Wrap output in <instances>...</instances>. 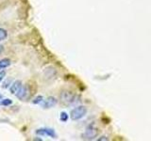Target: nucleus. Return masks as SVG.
<instances>
[{
	"label": "nucleus",
	"mask_w": 151,
	"mask_h": 141,
	"mask_svg": "<svg viewBox=\"0 0 151 141\" xmlns=\"http://www.w3.org/2000/svg\"><path fill=\"white\" fill-rule=\"evenodd\" d=\"M87 114V108L84 105H78L75 107L70 113V118L72 120H79Z\"/></svg>",
	"instance_id": "nucleus-1"
},
{
	"label": "nucleus",
	"mask_w": 151,
	"mask_h": 141,
	"mask_svg": "<svg viewBox=\"0 0 151 141\" xmlns=\"http://www.w3.org/2000/svg\"><path fill=\"white\" fill-rule=\"evenodd\" d=\"M98 135V130L93 124H90L82 135V137L86 140H93Z\"/></svg>",
	"instance_id": "nucleus-2"
},
{
	"label": "nucleus",
	"mask_w": 151,
	"mask_h": 141,
	"mask_svg": "<svg viewBox=\"0 0 151 141\" xmlns=\"http://www.w3.org/2000/svg\"><path fill=\"white\" fill-rule=\"evenodd\" d=\"M60 101L63 103H64V105H72V103H75V99H76V96L75 94L72 93L71 91H68V90H64L60 93Z\"/></svg>",
	"instance_id": "nucleus-3"
},
{
	"label": "nucleus",
	"mask_w": 151,
	"mask_h": 141,
	"mask_svg": "<svg viewBox=\"0 0 151 141\" xmlns=\"http://www.w3.org/2000/svg\"><path fill=\"white\" fill-rule=\"evenodd\" d=\"M36 135L40 136H48L51 138H57V134L54 129L52 128H40L36 130Z\"/></svg>",
	"instance_id": "nucleus-4"
},
{
	"label": "nucleus",
	"mask_w": 151,
	"mask_h": 141,
	"mask_svg": "<svg viewBox=\"0 0 151 141\" xmlns=\"http://www.w3.org/2000/svg\"><path fill=\"white\" fill-rule=\"evenodd\" d=\"M42 107L45 108V109H48V108H52L54 107L57 103H58V100L57 98L54 96H50L48 98H46L45 100H44L42 103Z\"/></svg>",
	"instance_id": "nucleus-5"
},
{
	"label": "nucleus",
	"mask_w": 151,
	"mask_h": 141,
	"mask_svg": "<svg viewBox=\"0 0 151 141\" xmlns=\"http://www.w3.org/2000/svg\"><path fill=\"white\" fill-rule=\"evenodd\" d=\"M15 96L19 99V100H22V101H25L26 99H27L29 97V90H28L27 87L22 86L20 90L15 94Z\"/></svg>",
	"instance_id": "nucleus-6"
},
{
	"label": "nucleus",
	"mask_w": 151,
	"mask_h": 141,
	"mask_svg": "<svg viewBox=\"0 0 151 141\" xmlns=\"http://www.w3.org/2000/svg\"><path fill=\"white\" fill-rule=\"evenodd\" d=\"M22 86H23V84L20 80H16V81L12 83V85L9 86V91H11V93L13 94V95H15V94L20 90Z\"/></svg>",
	"instance_id": "nucleus-7"
},
{
	"label": "nucleus",
	"mask_w": 151,
	"mask_h": 141,
	"mask_svg": "<svg viewBox=\"0 0 151 141\" xmlns=\"http://www.w3.org/2000/svg\"><path fill=\"white\" fill-rule=\"evenodd\" d=\"M12 64V60L9 58H3L0 60V70L9 67Z\"/></svg>",
	"instance_id": "nucleus-8"
},
{
	"label": "nucleus",
	"mask_w": 151,
	"mask_h": 141,
	"mask_svg": "<svg viewBox=\"0 0 151 141\" xmlns=\"http://www.w3.org/2000/svg\"><path fill=\"white\" fill-rule=\"evenodd\" d=\"M8 37V32L4 28H0V41L6 40Z\"/></svg>",
	"instance_id": "nucleus-9"
},
{
	"label": "nucleus",
	"mask_w": 151,
	"mask_h": 141,
	"mask_svg": "<svg viewBox=\"0 0 151 141\" xmlns=\"http://www.w3.org/2000/svg\"><path fill=\"white\" fill-rule=\"evenodd\" d=\"M68 119H69V116H68V114L66 112H64V111H63L60 113V120L61 121V122H66L68 120Z\"/></svg>",
	"instance_id": "nucleus-10"
},
{
	"label": "nucleus",
	"mask_w": 151,
	"mask_h": 141,
	"mask_svg": "<svg viewBox=\"0 0 151 141\" xmlns=\"http://www.w3.org/2000/svg\"><path fill=\"white\" fill-rule=\"evenodd\" d=\"M42 101H44V97H42V95H38L33 99L31 103H33V105H39V103H41Z\"/></svg>",
	"instance_id": "nucleus-11"
},
{
	"label": "nucleus",
	"mask_w": 151,
	"mask_h": 141,
	"mask_svg": "<svg viewBox=\"0 0 151 141\" xmlns=\"http://www.w3.org/2000/svg\"><path fill=\"white\" fill-rule=\"evenodd\" d=\"M0 105H3V106H9V105H12V100H11V99H3V100L0 102Z\"/></svg>",
	"instance_id": "nucleus-12"
},
{
	"label": "nucleus",
	"mask_w": 151,
	"mask_h": 141,
	"mask_svg": "<svg viewBox=\"0 0 151 141\" xmlns=\"http://www.w3.org/2000/svg\"><path fill=\"white\" fill-rule=\"evenodd\" d=\"M5 77H6V70H0V83H1L5 79Z\"/></svg>",
	"instance_id": "nucleus-13"
},
{
	"label": "nucleus",
	"mask_w": 151,
	"mask_h": 141,
	"mask_svg": "<svg viewBox=\"0 0 151 141\" xmlns=\"http://www.w3.org/2000/svg\"><path fill=\"white\" fill-rule=\"evenodd\" d=\"M11 85H12L11 81H9V80H8L7 82H4V84H3L2 88H9V86H11Z\"/></svg>",
	"instance_id": "nucleus-14"
},
{
	"label": "nucleus",
	"mask_w": 151,
	"mask_h": 141,
	"mask_svg": "<svg viewBox=\"0 0 151 141\" xmlns=\"http://www.w3.org/2000/svg\"><path fill=\"white\" fill-rule=\"evenodd\" d=\"M97 140L101 141V140H109V138H107L106 136H101V138H98Z\"/></svg>",
	"instance_id": "nucleus-15"
},
{
	"label": "nucleus",
	"mask_w": 151,
	"mask_h": 141,
	"mask_svg": "<svg viewBox=\"0 0 151 141\" xmlns=\"http://www.w3.org/2000/svg\"><path fill=\"white\" fill-rule=\"evenodd\" d=\"M3 49H4V48H3V46H2V45H0V54H1V53H2V51H3Z\"/></svg>",
	"instance_id": "nucleus-16"
}]
</instances>
